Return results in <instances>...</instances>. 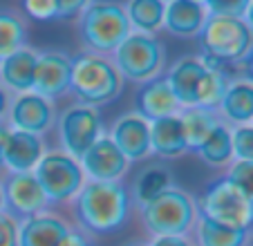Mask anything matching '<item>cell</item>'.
<instances>
[{"label": "cell", "mask_w": 253, "mask_h": 246, "mask_svg": "<svg viewBox=\"0 0 253 246\" xmlns=\"http://www.w3.org/2000/svg\"><path fill=\"white\" fill-rule=\"evenodd\" d=\"M108 137L115 141V146L121 150V155L134 164L143 161L150 152V123L141 119L137 112H126L112 123V130Z\"/></svg>", "instance_id": "14"}, {"label": "cell", "mask_w": 253, "mask_h": 246, "mask_svg": "<svg viewBox=\"0 0 253 246\" xmlns=\"http://www.w3.org/2000/svg\"><path fill=\"white\" fill-rule=\"evenodd\" d=\"M124 9L132 32L155 36V32L164 29L166 2H162V0H130L124 5Z\"/></svg>", "instance_id": "25"}, {"label": "cell", "mask_w": 253, "mask_h": 246, "mask_svg": "<svg viewBox=\"0 0 253 246\" xmlns=\"http://www.w3.org/2000/svg\"><path fill=\"white\" fill-rule=\"evenodd\" d=\"M124 83L126 81L121 79L110 56L81 52L72 58L70 92L79 99V103L99 110L124 92Z\"/></svg>", "instance_id": "3"}, {"label": "cell", "mask_w": 253, "mask_h": 246, "mask_svg": "<svg viewBox=\"0 0 253 246\" xmlns=\"http://www.w3.org/2000/svg\"><path fill=\"white\" fill-rule=\"evenodd\" d=\"M132 112H137L141 119L153 123V121H159V119L175 117V114L182 112V108L177 103L166 76H159V79H153L148 83L139 85L137 94H134Z\"/></svg>", "instance_id": "15"}, {"label": "cell", "mask_w": 253, "mask_h": 246, "mask_svg": "<svg viewBox=\"0 0 253 246\" xmlns=\"http://www.w3.org/2000/svg\"><path fill=\"white\" fill-rule=\"evenodd\" d=\"M195 155L211 168H224L233 164V139H231V125L220 121L213 128V132L204 139Z\"/></svg>", "instance_id": "24"}, {"label": "cell", "mask_w": 253, "mask_h": 246, "mask_svg": "<svg viewBox=\"0 0 253 246\" xmlns=\"http://www.w3.org/2000/svg\"><path fill=\"white\" fill-rule=\"evenodd\" d=\"M5 210V197H2V184H0V213Z\"/></svg>", "instance_id": "42"}, {"label": "cell", "mask_w": 253, "mask_h": 246, "mask_svg": "<svg viewBox=\"0 0 253 246\" xmlns=\"http://www.w3.org/2000/svg\"><path fill=\"white\" fill-rule=\"evenodd\" d=\"M79 41L85 52L112 56L121 43L132 34L124 5L119 2H85L77 23Z\"/></svg>", "instance_id": "2"}, {"label": "cell", "mask_w": 253, "mask_h": 246, "mask_svg": "<svg viewBox=\"0 0 253 246\" xmlns=\"http://www.w3.org/2000/svg\"><path fill=\"white\" fill-rule=\"evenodd\" d=\"M206 67L200 56H184L168 70L166 81L175 94L179 108H195V94Z\"/></svg>", "instance_id": "20"}, {"label": "cell", "mask_w": 253, "mask_h": 246, "mask_svg": "<svg viewBox=\"0 0 253 246\" xmlns=\"http://www.w3.org/2000/svg\"><path fill=\"white\" fill-rule=\"evenodd\" d=\"M222 121L226 125H251L253 123V83L249 79H235L229 83L220 103Z\"/></svg>", "instance_id": "22"}, {"label": "cell", "mask_w": 253, "mask_h": 246, "mask_svg": "<svg viewBox=\"0 0 253 246\" xmlns=\"http://www.w3.org/2000/svg\"><path fill=\"white\" fill-rule=\"evenodd\" d=\"M206 11L213 16H229V18H244L249 0H209L204 2Z\"/></svg>", "instance_id": "31"}, {"label": "cell", "mask_w": 253, "mask_h": 246, "mask_svg": "<svg viewBox=\"0 0 253 246\" xmlns=\"http://www.w3.org/2000/svg\"><path fill=\"white\" fill-rule=\"evenodd\" d=\"M61 246H92V242H90V235H85L81 228L72 226L70 233L65 235V240L61 242Z\"/></svg>", "instance_id": "35"}, {"label": "cell", "mask_w": 253, "mask_h": 246, "mask_svg": "<svg viewBox=\"0 0 253 246\" xmlns=\"http://www.w3.org/2000/svg\"><path fill=\"white\" fill-rule=\"evenodd\" d=\"M170 186H175L172 181V172L166 168V164H150L148 168H143L132 181L130 188V202L137 208H143L146 204L155 202L159 195H164Z\"/></svg>", "instance_id": "23"}, {"label": "cell", "mask_w": 253, "mask_h": 246, "mask_svg": "<svg viewBox=\"0 0 253 246\" xmlns=\"http://www.w3.org/2000/svg\"><path fill=\"white\" fill-rule=\"evenodd\" d=\"M224 177L253 204V161H233Z\"/></svg>", "instance_id": "29"}, {"label": "cell", "mask_w": 253, "mask_h": 246, "mask_svg": "<svg viewBox=\"0 0 253 246\" xmlns=\"http://www.w3.org/2000/svg\"><path fill=\"white\" fill-rule=\"evenodd\" d=\"M9 123L11 130H20V132H29L36 137L52 132L56 128V108L52 101L39 96L36 92H27V94H16L9 103Z\"/></svg>", "instance_id": "11"}, {"label": "cell", "mask_w": 253, "mask_h": 246, "mask_svg": "<svg viewBox=\"0 0 253 246\" xmlns=\"http://www.w3.org/2000/svg\"><path fill=\"white\" fill-rule=\"evenodd\" d=\"M179 121H182L188 152H195L197 148L204 143V139L213 132V128L222 121V119L217 117V112H211V110L184 108L182 112H179Z\"/></svg>", "instance_id": "27"}, {"label": "cell", "mask_w": 253, "mask_h": 246, "mask_svg": "<svg viewBox=\"0 0 253 246\" xmlns=\"http://www.w3.org/2000/svg\"><path fill=\"white\" fill-rule=\"evenodd\" d=\"M233 139V161H253V125L231 128Z\"/></svg>", "instance_id": "30"}, {"label": "cell", "mask_w": 253, "mask_h": 246, "mask_svg": "<svg viewBox=\"0 0 253 246\" xmlns=\"http://www.w3.org/2000/svg\"><path fill=\"white\" fill-rule=\"evenodd\" d=\"M61 150L81 161V157L103 137V119L96 108L83 103L67 105L56 119Z\"/></svg>", "instance_id": "9"}, {"label": "cell", "mask_w": 253, "mask_h": 246, "mask_svg": "<svg viewBox=\"0 0 253 246\" xmlns=\"http://www.w3.org/2000/svg\"><path fill=\"white\" fill-rule=\"evenodd\" d=\"M0 184H2L5 210L18 222L41 215L49 208V202L41 188L39 179L34 177V172H20V175L5 172V179Z\"/></svg>", "instance_id": "10"}, {"label": "cell", "mask_w": 253, "mask_h": 246, "mask_svg": "<svg viewBox=\"0 0 253 246\" xmlns=\"http://www.w3.org/2000/svg\"><path fill=\"white\" fill-rule=\"evenodd\" d=\"M9 103H11V96L5 87L0 85V121H5L7 112H9Z\"/></svg>", "instance_id": "38"}, {"label": "cell", "mask_w": 253, "mask_h": 246, "mask_svg": "<svg viewBox=\"0 0 253 246\" xmlns=\"http://www.w3.org/2000/svg\"><path fill=\"white\" fill-rule=\"evenodd\" d=\"M25 41H27V25L20 14L11 9H0V61L27 47Z\"/></svg>", "instance_id": "28"}, {"label": "cell", "mask_w": 253, "mask_h": 246, "mask_svg": "<svg viewBox=\"0 0 253 246\" xmlns=\"http://www.w3.org/2000/svg\"><path fill=\"white\" fill-rule=\"evenodd\" d=\"M209 11L204 2L197 0H172L166 2L164 29L177 38H200Z\"/></svg>", "instance_id": "17"}, {"label": "cell", "mask_w": 253, "mask_h": 246, "mask_svg": "<svg viewBox=\"0 0 253 246\" xmlns=\"http://www.w3.org/2000/svg\"><path fill=\"white\" fill-rule=\"evenodd\" d=\"M249 246H253V235H251V242H249Z\"/></svg>", "instance_id": "43"}, {"label": "cell", "mask_w": 253, "mask_h": 246, "mask_svg": "<svg viewBox=\"0 0 253 246\" xmlns=\"http://www.w3.org/2000/svg\"><path fill=\"white\" fill-rule=\"evenodd\" d=\"M124 246H148V242H143V240H132V242H128V244H124Z\"/></svg>", "instance_id": "41"}, {"label": "cell", "mask_w": 253, "mask_h": 246, "mask_svg": "<svg viewBox=\"0 0 253 246\" xmlns=\"http://www.w3.org/2000/svg\"><path fill=\"white\" fill-rule=\"evenodd\" d=\"M197 204V215L222 226L251 231L253 228V204L231 184L226 177L213 179L204 188Z\"/></svg>", "instance_id": "6"}, {"label": "cell", "mask_w": 253, "mask_h": 246, "mask_svg": "<svg viewBox=\"0 0 253 246\" xmlns=\"http://www.w3.org/2000/svg\"><path fill=\"white\" fill-rule=\"evenodd\" d=\"M72 81V56L63 49H43L39 52L34 92L47 101H56L70 92Z\"/></svg>", "instance_id": "12"}, {"label": "cell", "mask_w": 253, "mask_h": 246, "mask_svg": "<svg viewBox=\"0 0 253 246\" xmlns=\"http://www.w3.org/2000/svg\"><path fill=\"white\" fill-rule=\"evenodd\" d=\"M9 132H11V128H9V123H7V119L5 121H0V168H2V157H5V148H7Z\"/></svg>", "instance_id": "37"}, {"label": "cell", "mask_w": 253, "mask_h": 246, "mask_svg": "<svg viewBox=\"0 0 253 246\" xmlns=\"http://www.w3.org/2000/svg\"><path fill=\"white\" fill-rule=\"evenodd\" d=\"M34 177L39 179L49 206L52 204L72 202L85 186V172L81 168V161L70 157L63 150H47L39 166L34 170Z\"/></svg>", "instance_id": "8"}, {"label": "cell", "mask_w": 253, "mask_h": 246, "mask_svg": "<svg viewBox=\"0 0 253 246\" xmlns=\"http://www.w3.org/2000/svg\"><path fill=\"white\" fill-rule=\"evenodd\" d=\"M143 228L153 237H188L197 222V204L191 193L179 186H170L155 202L139 208Z\"/></svg>", "instance_id": "4"}, {"label": "cell", "mask_w": 253, "mask_h": 246, "mask_svg": "<svg viewBox=\"0 0 253 246\" xmlns=\"http://www.w3.org/2000/svg\"><path fill=\"white\" fill-rule=\"evenodd\" d=\"M72 206L85 235H110L126 226L132 202L121 181H85Z\"/></svg>", "instance_id": "1"}, {"label": "cell", "mask_w": 253, "mask_h": 246, "mask_svg": "<svg viewBox=\"0 0 253 246\" xmlns=\"http://www.w3.org/2000/svg\"><path fill=\"white\" fill-rule=\"evenodd\" d=\"M251 125H253V123H251Z\"/></svg>", "instance_id": "44"}, {"label": "cell", "mask_w": 253, "mask_h": 246, "mask_svg": "<svg viewBox=\"0 0 253 246\" xmlns=\"http://www.w3.org/2000/svg\"><path fill=\"white\" fill-rule=\"evenodd\" d=\"M81 168L87 181H121V177L130 170V161L121 155L115 141L103 134L81 157Z\"/></svg>", "instance_id": "13"}, {"label": "cell", "mask_w": 253, "mask_h": 246, "mask_svg": "<svg viewBox=\"0 0 253 246\" xmlns=\"http://www.w3.org/2000/svg\"><path fill=\"white\" fill-rule=\"evenodd\" d=\"M112 63L124 81L143 85L162 76L166 67V47L159 38L132 32L112 54Z\"/></svg>", "instance_id": "5"}, {"label": "cell", "mask_w": 253, "mask_h": 246, "mask_svg": "<svg viewBox=\"0 0 253 246\" xmlns=\"http://www.w3.org/2000/svg\"><path fill=\"white\" fill-rule=\"evenodd\" d=\"M148 246H193V242H191V237L166 235V237H153L148 242Z\"/></svg>", "instance_id": "36"}, {"label": "cell", "mask_w": 253, "mask_h": 246, "mask_svg": "<svg viewBox=\"0 0 253 246\" xmlns=\"http://www.w3.org/2000/svg\"><path fill=\"white\" fill-rule=\"evenodd\" d=\"M45 152L47 150H45L43 137L20 132V130H11L9 139H7L5 157H2V170L9 172V175L34 172Z\"/></svg>", "instance_id": "16"}, {"label": "cell", "mask_w": 253, "mask_h": 246, "mask_svg": "<svg viewBox=\"0 0 253 246\" xmlns=\"http://www.w3.org/2000/svg\"><path fill=\"white\" fill-rule=\"evenodd\" d=\"M36 63L39 52L32 47H23L16 54L0 61V85L5 90H11L16 94L34 92V76H36Z\"/></svg>", "instance_id": "19"}, {"label": "cell", "mask_w": 253, "mask_h": 246, "mask_svg": "<svg viewBox=\"0 0 253 246\" xmlns=\"http://www.w3.org/2000/svg\"><path fill=\"white\" fill-rule=\"evenodd\" d=\"M85 7L83 0H56V20L79 18Z\"/></svg>", "instance_id": "34"}, {"label": "cell", "mask_w": 253, "mask_h": 246, "mask_svg": "<svg viewBox=\"0 0 253 246\" xmlns=\"http://www.w3.org/2000/svg\"><path fill=\"white\" fill-rule=\"evenodd\" d=\"M150 152L159 159H177L188 152L179 114L150 123Z\"/></svg>", "instance_id": "21"}, {"label": "cell", "mask_w": 253, "mask_h": 246, "mask_svg": "<svg viewBox=\"0 0 253 246\" xmlns=\"http://www.w3.org/2000/svg\"><path fill=\"white\" fill-rule=\"evenodd\" d=\"M242 63H244V70H247V76H244V79H249L253 83V49L249 52V56L244 58Z\"/></svg>", "instance_id": "39"}, {"label": "cell", "mask_w": 253, "mask_h": 246, "mask_svg": "<svg viewBox=\"0 0 253 246\" xmlns=\"http://www.w3.org/2000/svg\"><path fill=\"white\" fill-rule=\"evenodd\" d=\"M23 9L34 20L47 23V20H56V0H25Z\"/></svg>", "instance_id": "32"}, {"label": "cell", "mask_w": 253, "mask_h": 246, "mask_svg": "<svg viewBox=\"0 0 253 246\" xmlns=\"http://www.w3.org/2000/svg\"><path fill=\"white\" fill-rule=\"evenodd\" d=\"M200 43L202 54H209L224 65H235L242 63L253 49V34L244 18L209 14L200 34Z\"/></svg>", "instance_id": "7"}, {"label": "cell", "mask_w": 253, "mask_h": 246, "mask_svg": "<svg viewBox=\"0 0 253 246\" xmlns=\"http://www.w3.org/2000/svg\"><path fill=\"white\" fill-rule=\"evenodd\" d=\"M70 228L72 226L61 215L45 210L20 222L18 246H61Z\"/></svg>", "instance_id": "18"}, {"label": "cell", "mask_w": 253, "mask_h": 246, "mask_svg": "<svg viewBox=\"0 0 253 246\" xmlns=\"http://www.w3.org/2000/svg\"><path fill=\"white\" fill-rule=\"evenodd\" d=\"M20 222L11 217L7 210L0 213V246H18Z\"/></svg>", "instance_id": "33"}, {"label": "cell", "mask_w": 253, "mask_h": 246, "mask_svg": "<svg viewBox=\"0 0 253 246\" xmlns=\"http://www.w3.org/2000/svg\"><path fill=\"white\" fill-rule=\"evenodd\" d=\"M244 23H247V27L251 29V34H253V0L249 2V7H247V14H244Z\"/></svg>", "instance_id": "40"}, {"label": "cell", "mask_w": 253, "mask_h": 246, "mask_svg": "<svg viewBox=\"0 0 253 246\" xmlns=\"http://www.w3.org/2000/svg\"><path fill=\"white\" fill-rule=\"evenodd\" d=\"M193 233H195L197 246H249V242H251V231L222 226V224L211 222L200 215H197Z\"/></svg>", "instance_id": "26"}]
</instances>
